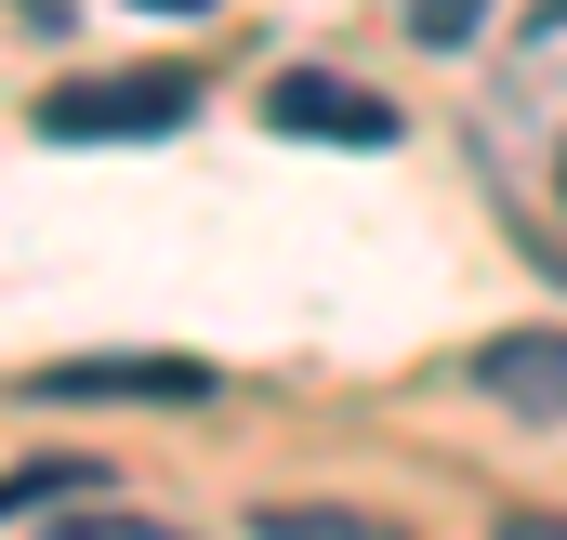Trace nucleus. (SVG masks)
Here are the masks:
<instances>
[{
	"instance_id": "nucleus-1",
	"label": "nucleus",
	"mask_w": 567,
	"mask_h": 540,
	"mask_svg": "<svg viewBox=\"0 0 567 540\" xmlns=\"http://www.w3.org/2000/svg\"><path fill=\"white\" fill-rule=\"evenodd\" d=\"M198 120V80L185 66H106V80H66L40 93V145H158Z\"/></svg>"
},
{
	"instance_id": "nucleus-2",
	"label": "nucleus",
	"mask_w": 567,
	"mask_h": 540,
	"mask_svg": "<svg viewBox=\"0 0 567 540\" xmlns=\"http://www.w3.org/2000/svg\"><path fill=\"white\" fill-rule=\"evenodd\" d=\"M265 133L278 145H396V106L357 93L343 66H278L265 80Z\"/></svg>"
},
{
	"instance_id": "nucleus-3",
	"label": "nucleus",
	"mask_w": 567,
	"mask_h": 540,
	"mask_svg": "<svg viewBox=\"0 0 567 540\" xmlns=\"http://www.w3.org/2000/svg\"><path fill=\"white\" fill-rule=\"evenodd\" d=\"M27 396H158V408H198V396H225V370L212 356H53Z\"/></svg>"
},
{
	"instance_id": "nucleus-4",
	"label": "nucleus",
	"mask_w": 567,
	"mask_h": 540,
	"mask_svg": "<svg viewBox=\"0 0 567 540\" xmlns=\"http://www.w3.org/2000/svg\"><path fill=\"white\" fill-rule=\"evenodd\" d=\"M475 396H502L515 422H567V330H488L475 343Z\"/></svg>"
},
{
	"instance_id": "nucleus-5",
	"label": "nucleus",
	"mask_w": 567,
	"mask_h": 540,
	"mask_svg": "<svg viewBox=\"0 0 567 540\" xmlns=\"http://www.w3.org/2000/svg\"><path fill=\"white\" fill-rule=\"evenodd\" d=\"M251 540H410L396 515H357V501H265Z\"/></svg>"
},
{
	"instance_id": "nucleus-6",
	"label": "nucleus",
	"mask_w": 567,
	"mask_h": 540,
	"mask_svg": "<svg viewBox=\"0 0 567 540\" xmlns=\"http://www.w3.org/2000/svg\"><path fill=\"white\" fill-rule=\"evenodd\" d=\"M27 501H80V461H27V475H0V515H27Z\"/></svg>"
},
{
	"instance_id": "nucleus-7",
	"label": "nucleus",
	"mask_w": 567,
	"mask_h": 540,
	"mask_svg": "<svg viewBox=\"0 0 567 540\" xmlns=\"http://www.w3.org/2000/svg\"><path fill=\"white\" fill-rule=\"evenodd\" d=\"M410 27H423L435 53H462V40H475V27H488V0H410Z\"/></svg>"
},
{
	"instance_id": "nucleus-8",
	"label": "nucleus",
	"mask_w": 567,
	"mask_h": 540,
	"mask_svg": "<svg viewBox=\"0 0 567 540\" xmlns=\"http://www.w3.org/2000/svg\"><path fill=\"white\" fill-rule=\"evenodd\" d=\"M53 540H185V528H158V515H53Z\"/></svg>"
},
{
	"instance_id": "nucleus-9",
	"label": "nucleus",
	"mask_w": 567,
	"mask_h": 540,
	"mask_svg": "<svg viewBox=\"0 0 567 540\" xmlns=\"http://www.w3.org/2000/svg\"><path fill=\"white\" fill-rule=\"evenodd\" d=\"M488 540H567V501H502Z\"/></svg>"
},
{
	"instance_id": "nucleus-10",
	"label": "nucleus",
	"mask_w": 567,
	"mask_h": 540,
	"mask_svg": "<svg viewBox=\"0 0 567 540\" xmlns=\"http://www.w3.org/2000/svg\"><path fill=\"white\" fill-rule=\"evenodd\" d=\"M133 13H212V0H133Z\"/></svg>"
},
{
	"instance_id": "nucleus-11",
	"label": "nucleus",
	"mask_w": 567,
	"mask_h": 540,
	"mask_svg": "<svg viewBox=\"0 0 567 540\" xmlns=\"http://www.w3.org/2000/svg\"><path fill=\"white\" fill-rule=\"evenodd\" d=\"M528 27H542V40H555V27H567V0H542V13H528Z\"/></svg>"
},
{
	"instance_id": "nucleus-12",
	"label": "nucleus",
	"mask_w": 567,
	"mask_h": 540,
	"mask_svg": "<svg viewBox=\"0 0 567 540\" xmlns=\"http://www.w3.org/2000/svg\"><path fill=\"white\" fill-rule=\"evenodd\" d=\"M555 198H567V158H555Z\"/></svg>"
}]
</instances>
